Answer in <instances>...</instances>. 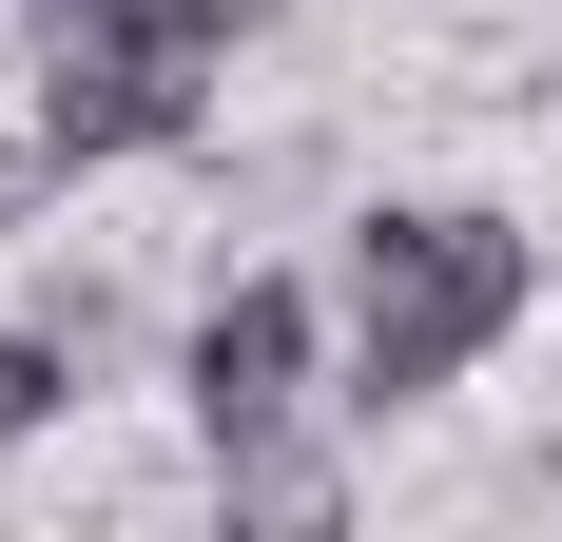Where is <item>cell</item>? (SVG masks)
I'll list each match as a JSON object with an SVG mask.
<instances>
[{
	"label": "cell",
	"mask_w": 562,
	"mask_h": 542,
	"mask_svg": "<svg viewBox=\"0 0 562 542\" xmlns=\"http://www.w3.org/2000/svg\"><path fill=\"white\" fill-rule=\"evenodd\" d=\"M524 291H543V252L505 214H369L349 233V369H369V407L447 387L465 349H505Z\"/></svg>",
	"instance_id": "cell-1"
},
{
	"label": "cell",
	"mask_w": 562,
	"mask_h": 542,
	"mask_svg": "<svg viewBox=\"0 0 562 542\" xmlns=\"http://www.w3.org/2000/svg\"><path fill=\"white\" fill-rule=\"evenodd\" d=\"M233 78V0H58L40 39V136L58 156H156Z\"/></svg>",
	"instance_id": "cell-2"
},
{
	"label": "cell",
	"mask_w": 562,
	"mask_h": 542,
	"mask_svg": "<svg viewBox=\"0 0 562 542\" xmlns=\"http://www.w3.org/2000/svg\"><path fill=\"white\" fill-rule=\"evenodd\" d=\"M291 387H311V310H291L272 271H233L214 310H194V427H214V445H272Z\"/></svg>",
	"instance_id": "cell-3"
},
{
	"label": "cell",
	"mask_w": 562,
	"mask_h": 542,
	"mask_svg": "<svg viewBox=\"0 0 562 542\" xmlns=\"http://www.w3.org/2000/svg\"><path fill=\"white\" fill-rule=\"evenodd\" d=\"M40 407H58V349H40V329H0V445L40 427Z\"/></svg>",
	"instance_id": "cell-4"
}]
</instances>
